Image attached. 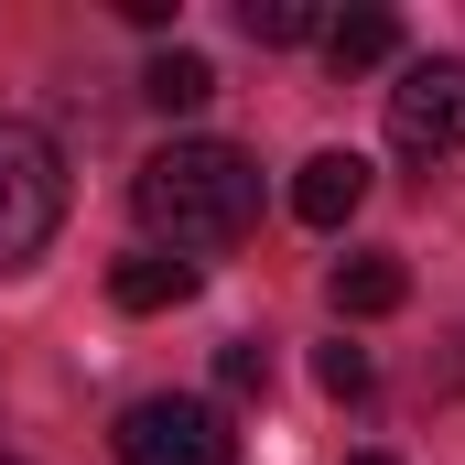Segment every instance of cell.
I'll list each match as a JSON object with an SVG mask.
<instances>
[{"label":"cell","mask_w":465,"mask_h":465,"mask_svg":"<svg viewBox=\"0 0 465 465\" xmlns=\"http://www.w3.org/2000/svg\"><path fill=\"white\" fill-rule=\"evenodd\" d=\"M130 206H141L152 249L206 260V249H238V238L260 228V163L238 141H163L130 173Z\"/></svg>","instance_id":"obj_1"},{"label":"cell","mask_w":465,"mask_h":465,"mask_svg":"<svg viewBox=\"0 0 465 465\" xmlns=\"http://www.w3.org/2000/svg\"><path fill=\"white\" fill-rule=\"evenodd\" d=\"M65 228V152L33 119H0V271H33Z\"/></svg>","instance_id":"obj_2"},{"label":"cell","mask_w":465,"mask_h":465,"mask_svg":"<svg viewBox=\"0 0 465 465\" xmlns=\"http://www.w3.org/2000/svg\"><path fill=\"white\" fill-rule=\"evenodd\" d=\"M119 465H238V433L217 401H195V390H152V401H130L109 433Z\"/></svg>","instance_id":"obj_3"},{"label":"cell","mask_w":465,"mask_h":465,"mask_svg":"<svg viewBox=\"0 0 465 465\" xmlns=\"http://www.w3.org/2000/svg\"><path fill=\"white\" fill-rule=\"evenodd\" d=\"M390 152L401 163H455L465 152V54H411L390 87Z\"/></svg>","instance_id":"obj_4"},{"label":"cell","mask_w":465,"mask_h":465,"mask_svg":"<svg viewBox=\"0 0 465 465\" xmlns=\"http://www.w3.org/2000/svg\"><path fill=\"white\" fill-rule=\"evenodd\" d=\"M109 303H119V314H173V303H195V260L130 249V260H109Z\"/></svg>","instance_id":"obj_5"},{"label":"cell","mask_w":465,"mask_h":465,"mask_svg":"<svg viewBox=\"0 0 465 465\" xmlns=\"http://www.w3.org/2000/svg\"><path fill=\"white\" fill-rule=\"evenodd\" d=\"M357 206H368V163H357V152H314V163L292 173V217H303V228H347Z\"/></svg>","instance_id":"obj_6"},{"label":"cell","mask_w":465,"mask_h":465,"mask_svg":"<svg viewBox=\"0 0 465 465\" xmlns=\"http://www.w3.org/2000/svg\"><path fill=\"white\" fill-rule=\"evenodd\" d=\"M325 292H336V314L368 325V314H401V303H411V271H401V249H347Z\"/></svg>","instance_id":"obj_7"},{"label":"cell","mask_w":465,"mask_h":465,"mask_svg":"<svg viewBox=\"0 0 465 465\" xmlns=\"http://www.w3.org/2000/svg\"><path fill=\"white\" fill-rule=\"evenodd\" d=\"M141 98H152L163 119H184V109H206V98H217V65L173 44V54H152V65H141Z\"/></svg>","instance_id":"obj_8"},{"label":"cell","mask_w":465,"mask_h":465,"mask_svg":"<svg viewBox=\"0 0 465 465\" xmlns=\"http://www.w3.org/2000/svg\"><path fill=\"white\" fill-rule=\"evenodd\" d=\"M390 54H401V22H390L379 0H368V11H336V22H325V65H336V76H347V65H390Z\"/></svg>","instance_id":"obj_9"},{"label":"cell","mask_w":465,"mask_h":465,"mask_svg":"<svg viewBox=\"0 0 465 465\" xmlns=\"http://www.w3.org/2000/svg\"><path fill=\"white\" fill-rule=\"evenodd\" d=\"M238 33H249V44H303V33H325V22H314V0H238Z\"/></svg>","instance_id":"obj_10"},{"label":"cell","mask_w":465,"mask_h":465,"mask_svg":"<svg viewBox=\"0 0 465 465\" xmlns=\"http://www.w3.org/2000/svg\"><path fill=\"white\" fill-rule=\"evenodd\" d=\"M217 390H238V401H249V390H271V347H260V336L217 347Z\"/></svg>","instance_id":"obj_11"},{"label":"cell","mask_w":465,"mask_h":465,"mask_svg":"<svg viewBox=\"0 0 465 465\" xmlns=\"http://www.w3.org/2000/svg\"><path fill=\"white\" fill-rule=\"evenodd\" d=\"M314 379H325V401H357V390H368V347H347V336L314 347Z\"/></svg>","instance_id":"obj_12"},{"label":"cell","mask_w":465,"mask_h":465,"mask_svg":"<svg viewBox=\"0 0 465 465\" xmlns=\"http://www.w3.org/2000/svg\"><path fill=\"white\" fill-rule=\"evenodd\" d=\"M347 465H401V455H347Z\"/></svg>","instance_id":"obj_13"},{"label":"cell","mask_w":465,"mask_h":465,"mask_svg":"<svg viewBox=\"0 0 465 465\" xmlns=\"http://www.w3.org/2000/svg\"><path fill=\"white\" fill-rule=\"evenodd\" d=\"M0 465H11V455H0Z\"/></svg>","instance_id":"obj_14"}]
</instances>
